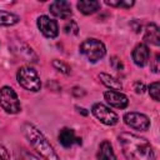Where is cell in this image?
Returning <instances> with one entry per match:
<instances>
[{
    "instance_id": "1",
    "label": "cell",
    "mask_w": 160,
    "mask_h": 160,
    "mask_svg": "<svg viewBox=\"0 0 160 160\" xmlns=\"http://www.w3.org/2000/svg\"><path fill=\"white\" fill-rule=\"evenodd\" d=\"M118 140L126 160H156L155 151L145 138L131 132H121Z\"/></svg>"
},
{
    "instance_id": "2",
    "label": "cell",
    "mask_w": 160,
    "mask_h": 160,
    "mask_svg": "<svg viewBox=\"0 0 160 160\" xmlns=\"http://www.w3.org/2000/svg\"><path fill=\"white\" fill-rule=\"evenodd\" d=\"M22 134L32 146L34 150L44 159V160H60L59 155L54 150L52 145L48 141L45 135L31 122H25L22 125Z\"/></svg>"
},
{
    "instance_id": "3",
    "label": "cell",
    "mask_w": 160,
    "mask_h": 160,
    "mask_svg": "<svg viewBox=\"0 0 160 160\" xmlns=\"http://www.w3.org/2000/svg\"><path fill=\"white\" fill-rule=\"evenodd\" d=\"M79 50L88 59V61H90V62L99 61L106 54L105 44L101 40L95 39V38H88V39H85L80 44Z\"/></svg>"
},
{
    "instance_id": "4",
    "label": "cell",
    "mask_w": 160,
    "mask_h": 160,
    "mask_svg": "<svg viewBox=\"0 0 160 160\" xmlns=\"http://www.w3.org/2000/svg\"><path fill=\"white\" fill-rule=\"evenodd\" d=\"M16 80L20 86L28 91L36 92L41 88V80L39 74L31 66H21L16 72Z\"/></svg>"
},
{
    "instance_id": "5",
    "label": "cell",
    "mask_w": 160,
    "mask_h": 160,
    "mask_svg": "<svg viewBox=\"0 0 160 160\" xmlns=\"http://www.w3.org/2000/svg\"><path fill=\"white\" fill-rule=\"evenodd\" d=\"M0 106L8 114H18L21 111V104L15 90L10 86L0 88Z\"/></svg>"
},
{
    "instance_id": "6",
    "label": "cell",
    "mask_w": 160,
    "mask_h": 160,
    "mask_svg": "<svg viewBox=\"0 0 160 160\" xmlns=\"http://www.w3.org/2000/svg\"><path fill=\"white\" fill-rule=\"evenodd\" d=\"M91 112L100 122H102L108 126H112V125H116L119 122L118 114L101 102H95L91 106Z\"/></svg>"
},
{
    "instance_id": "7",
    "label": "cell",
    "mask_w": 160,
    "mask_h": 160,
    "mask_svg": "<svg viewBox=\"0 0 160 160\" xmlns=\"http://www.w3.org/2000/svg\"><path fill=\"white\" fill-rule=\"evenodd\" d=\"M124 122L135 130H140V131H146L150 128V119L141 112H136V111H129L124 115Z\"/></svg>"
},
{
    "instance_id": "8",
    "label": "cell",
    "mask_w": 160,
    "mask_h": 160,
    "mask_svg": "<svg viewBox=\"0 0 160 160\" xmlns=\"http://www.w3.org/2000/svg\"><path fill=\"white\" fill-rule=\"evenodd\" d=\"M36 25H38V29L40 30V32L45 36V38H49V39H54L59 35V25H58V21L49 18L48 15H41L38 18V21H36Z\"/></svg>"
},
{
    "instance_id": "9",
    "label": "cell",
    "mask_w": 160,
    "mask_h": 160,
    "mask_svg": "<svg viewBox=\"0 0 160 160\" xmlns=\"http://www.w3.org/2000/svg\"><path fill=\"white\" fill-rule=\"evenodd\" d=\"M104 99L106 100V102L116 109H125L129 105V99L125 94H122L121 91H116V90H106L104 92Z\"/></svg>"
},
{
    "instance_id": "10",
    "label": "cell",
    "mask_w": 160,
    "mask_h": 160,
    "mask_svg": "<svg viewBox=\"0 0 160 160\" xmlns=\"http://www.w3.org/2000/svg\"><path fill=\"white\" fill-rule=\"evenodd\" d=\"M131 58H132V61L135 65L142 68L145 66L148 62H149V59H150V50H149V46L144 42H140L138 44L134 49H132V52H131Z\"/></svg>"
},
{
    "instance_id": "11",
    "label": "cell",
    "mask_w": 160,
    "mask_h": 160,
    "mask_svg": "<svg viewBox=\"0 0 160 160\" xmlns=\"http://www.w3.org/2000/svg\"><path fill=\"white\" fill-rule=\"evenodd\" d=\"M49 10H50V12L55 18L64 19V20L65 19H69L71 16V14H72L70 2L64 1V0H56V1L51 2L50 6H49Z\"/></svg>"
},
{
    "instance_id": "12",
    "label": "cell",
    "mask_w": 160,
    "mask_h": 160,
    "mask_svg": "<svg viewBox=\"0 0 160 160\" xmlns=\"http://www.w3.org/2000/svg\"><path fill=\"white\" fill-rule=\"evenodd\" d=\"M11 49H12V51H14L19 58H21L24 61L35 62L36 59H38V56H36V54L34 52V50H32L30 46H28L26 44L21 42V41L14 44V45L11 46Z\"/></svg>"
},
{
    "instance_id": "13",
    "label": "cell",
    "mask_w": 160,
    "mask_h": 160,
    "mask_svg": "<svg viewBox=\"0 0 160 160\" xmlns=\"http://www.w3.org/2000/svg\"><path fill=\"white\" fill-rule=\"evenodd\" d=\"M59 142L64 148H71L75 144H81V139L75 135V131L70 128H62L59 131Z\"/></svg>"
},
{
    "instance_id": "14",
    "label": "cell",
    "mask_w": 160,
    "mask_h": 160,
    "mask_svg": "<svg viewBox=\"0 0 160 160\" xmlns=\"http://www.w3.org/2000/svg\"><path fill=\"white\" fill-rule=\"evenodd\" d=\"M144 44H151L155 46L160 45V30L155 22H150L144 29Z\"/></svg>"
},
{
    "instance_id": "15",
    "label": "cell",
    "mask_w": 160,
    "mask_h": 160,
    "mask_svg": "<svg viewBox=\"0 0 160 160\" xmlns=\"http://www.w3.org/2000/svg\"><path fill=\"white\" fill-rule=\"evenodd\" d=\"M98 160H116V155L112 150V146L109 140H104L99 145V150L96 154Z\"/></svg>"
},
{
    "instance_id": "16",
    "label": "cell",
    "mask_w": 160,
    "mask_h": 160,
    "mask_svg": "<svg viewBox=\"0 0 160 160\" xmlns=\"http://www.w3.org/2000/svg\"><path fill=\"white\" fill-rule=\"evenodd\" d=\"M79 11L84 15H90V14H94L99 9H100V2L96 1V0H80L78 1L76 4Z\"/></svg>"
},
{
    "instance_id": "17",
    "label": "cell",
    "mask_w": 160,
    "mask_h": 160,
    "mask_svg": "<svg viewBox=\"0 0 160 160\" xmlns=\"http://www.w3.org/2000/svg\"><path fill=\"white\" fill-rule=\"evenodd\" d=\"M99 79H100V81H101L106 88H109L110 90H116V91H119V90L122 89L121 81L118 80V79H115V78L111 76L110 74L100 72V74H99Z\"/></svg>"
},
{
    "instance_id": "18",
    "label": "cell",
    "mask_w": 160,
    "mask_h": 160,
    "mask_svg": "<svg viewBox=\"0 0 160 160\" xmlns=\"http://www.w3.org/2000/svg\"><path fill=\"white\" fill-rule=\"evenodd\" d=\"M20 20V18L10 11H5V10H0V25L2 26H12L15 24H18Z\"/></svg>"
},
{
    "instance_id": "19",
    "label": "cell",
    "mask_w": 160,
    "mask_h": 160,
    "mask_svg": "<svg viewBox=\"0 0 160 160\" xmlns=\"http://www.w3.org/2000/svg\"><path fill=\"white\" fill-rule=\"evenodd\" d=\"M51 65H52L58 71H60V72L64 74V75H69V74L71 72V68H70L66 62H64V61H61V60L54 59L52 62H51Z\"/></svg>"
},
{
    "instance_id": "20",
    "label": "cell",
    "mask_w": 160,
    "mask_h": 160,
    "mask_svg": "<svg viewBox=\"0 0 160 160\" xmlns=\"http://www.w3.org/2000/svg\"><path fill=\"white\" fill-rule=\"evenodd\" d=\"M148 90H149V94H150V96H151L152 100H155V101H159L160 100V82L159 81L151 82L149 85Z\"/></svg>"
},
{
    "instance_id": "21",
    "label": "cell",
    "mask_w": 160,
    "mask_h": 160,
    "mask_svg": "<svg viewBox=\"0 0 160 160\" xmlns=\"http://www.w3.org/2000/svg\"><path fill=\"white\" fill-rule=\"evenodd\" d=\"M106 5H110V6H115V8H131L135 2L134 1H130V0H106L105 1Z\"/></svg>"
},
{
    "instance_id": "22",
    "label": "cell",
    "mask_w": 160,
    "mask_h": 160,
    "mask_svg": "<svg viewBox=\"0 0 160 160\" xmlns=\"http://www.w3.org/2000/svg\"><path fill=\"white\" fill-rule=\"evenodd\" d=\"M64 31L66 34H70V35H78L79 26L74 20H68V22L64 25Z\"/></svg>"
},
{
    "instance_id": "23",
    "label": "cell",
    "mask_w": 160,
    "mask_h": 160,
    "mask_svg": "<svg viewBox=\"0 0 160 160\" xmlns=\"http://www.w3.org/2000/svg\"><path fill=\"white\" fill-rule=\"evenodd\" d=\"M15 160H39L35 155H32L31 152L26 151V150H20L16 154V159Z\"/></svg>"
},
{
    "instance_id": "24",
    "label": "cell",
    "mask_w": 160,
    "mask_h": 160,
    "mask_svg": "<svg viewBox=\"0 0 160 160\" xmlns=\"http://www.w3.org/2000/svg\"><path fill=\"white\" fill-rule=\"evenodd\" d=\"M110 64H111L112 69L116 70V71H122V70H124V64H122V61H121L119 58H116V56H112V58L110 59Z\"/></svg>"
},
{
    "instance_id": "25",
    "label": "cell",
    "mask_w": 160,
    "mask_h": 160,
    "mask_svg": "<svg viewBox=\"0 0 160 160\" xmlns=\"http://www.w3.org/2000/svg\"><path fill=\"white\" fill-rule=\"evenodd\" d=\"M134 90H135L136 94H142V92L145 91V85H144V82H141V81H135V82H134Z\"/></svg>"
},
{
    "instance_id": "26",
    "label": "cell",
    "mask_w": 160,
    "mask_h": 160,
    "mask_svg": "<svg viewBox=\"0 0 160 160\" xmlns=\"http://www.w3.org/2000/svg\"><path fill=\"white\" fill-rule=\"evenodd\" d=\"M0 160H10L9 151H8L6 148L2 146V145H0Z\"/></svg>"
},
{
    "instance_id": "27",
    "label": "cell",
    "mask_w": 160,
    "mask_h": 160,
    "mask_svg": "<svg viewBox=\"0 0 160 160\" xmlns=\"http://www.w3.org/2000/svg\"><path fill=\"white\" fill-rule=\"evenodd\" d=\"M159 61H160V55L156 54L155 55V59L152 60V65H151V69L154 72H158L159 71Z\"/></svg>"
}]
</instances>
